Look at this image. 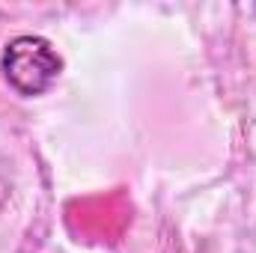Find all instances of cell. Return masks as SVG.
Returning a JSON list of instances; mask_svg holds the SVG:
<instances>
[{
	"label": "cell",
	"instance_id": "6da1fadb",
	"mask_svg": "<svg viewBox=\"0 0 256 253\" xmlns=\"http://www.w3.org/2000/svg\"><path fill=\"white\" fill-rule=\"evenodd\" d=\"M0 72L18 96L39 98L60 80L63 57L51 39L36 33H21L6 42L0 57Z\"/></svg>",
	"mask_w": 256,
	"mask_h": 253
}]
</instances>
